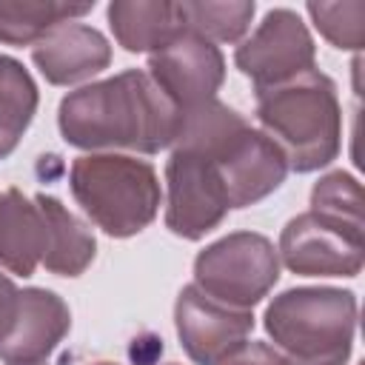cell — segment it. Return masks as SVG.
<instances>
[{"mask_svg":"<svg viewBox=\"0 0 365 365\" xmlns=\"http://www.w3.org/2000/svg\"><path fill=\"white\" fill-rule=\"evenodd\" d=\"M180 108L157 88L145 68H125L114 77L80 86L60 100L57 128L63 140L88 154L171 148Z\"/></svg>","mask_w":365,"mask_h":365,"instance_id":"cell-1","label":"cell"},{"mask_svg":"<svg viewBox=\"0 0 365 365\" xmlns=\"http://www.w3.org/2000/svg\"><path fill=\"white\" fill-rule=\"evenodd\" d=\"M171 148L211 160L231 208H248L265 200L288 177V160L279 145L220 100L182 111Z\"/></svg>","mask_w":365,"mask_h":365,"instance_id":"cell-2","label":"cell"},{"mask_svg":"<svg viewBox=\"0 0 365 365\" xmlns=\"http://www.w3.org/2000/svg\"><path fill=\"white\" fill-rule=\"evenodd\" d=\"M257 120L285 154L288 171L311 174L339 157L342 106L334 80L319 68L257 91Z\"/></svg>","mask_w":365,"mask_h":365,"instance_id":"cell-3","label":"cell"},{"mask_svg":"<svg viewBox=\"0 0 365 365\" xmlns=\"http://www.w3.org/2000/svg\"><path fill=\"white\" fill-rule=\"evenodd\" d=\"M68 188L83 214L108 237L148 228L163 205V185L148 160L134 154H83L68 168Z\"/></svg>","mask_w":365,"mask_h":365,"instance_id":"cell-4","label":"cell"},{"mask_svg":"<svg viewBox=\"0 0 365 365\" xmlns=\"http://www.w3.org/2000/svg\"><path fill=\"white\" fill-rule=\"evenodd\" d=\"M356 294L331 285H299L277 294L262 317L265 334L294 362L351 354L356 334Z\"/></svg>","mask_w":365,"mask_h":365,"instance_id":"cell-5","label":"cell"},{"mask_svg":"<svg viewBox=\"0 0 365 365\" xmlns=\"http://www.w3.org/2000/svg\"><path fill=\"white\" fill-rule=\"evenodd\" d=\"M277 282V245L257 231H231L194 257V285L231 308L251 311Z\"/></svg>","mask_w":365,"mask_h":365,"instance_id":"cell-6","label":"cell"},{"mask_svg":"<svg viewBox=\"0 0 365 365\" xmlns=\"http://www.w3.org/2000/svg\"><path fill=\"white\" fill-rule=\"evenodd\" d=\"M317 63V46L294 9H271L262 23L240 40L234 51V66L251 80L254 91L288 83Z\"/></svg>","mask_w":365,"mask_h":365,"instance_id":"cell-7","label":"cell"},{"mask_svg":"<svg viewBox=\"0 0 365 365\" xmlns=\"http://www.w3.org/2000/svg\"><path fill=\"white\" fill-rule=\"evenodd\" d=\"M277 254L299 277H356L365 265V231L302 211L285 222Z\"/></svg>","mask_w":365,"mask_h":365,"instance_id":"cell-8","label":"cell"},{"mask_svg":"<svg viewBox=\"0 0 365 365\" xmlns=\"http://www.w3.org/2000/svg\"><path fill=\"white\" fill-rule=\"evenodd\" d=\"M228 194L211 160L171 148L165 160V228L182 240H202L228 217Z\"/></svg>","mask_w":365,"mask_h":365,"instance_id":"cell-9","label":"cell"},{"mask_svg":"<svg viewBox=\"0 0 365 365\" xmlns=\"http://www.w3.org/2000/svg\"><path fill=\"white\" fill-rule=\"evenodd\" d=\"M145 71L180 111H188L217 100L225 80V57L220 46L202 40L200 34L182 31L168 46L148 54Z\"/></svg>","mask_w":365,"mask_h":365,"instance_id":"cell-10","label":"cell"},{"mask_svg":"<svg viewBox=\"0 0 365 365\" xmlns=\"http://www.w3.org/2000/svg\"><path fill=\"white\" fill-rule=\"evenodd\" d=\"M174 325L182 351L197 365H217L242 342L254 328V311L231 308L208 294H202L194 282L182 285L174 302Z\"/></svg>","mask_w":365,"mask_h":365,"instance_id":"cell-11","label":"cell"},{"mask_svg":"<svg viewBox=\"0 0 365 365\" xmlns=\"http://www.w3.org/2000/svg\"><path fill=\"white\" fill-rule=\"evenodd\" d=\"M71 328V311L66 299L48 288H20V308L9 336L0 345L6 365L46 362Z\"/></svg>","mask_w":365,"mask_h":365,"instance_id":"cell-12","label":"cell"},{"mask_svg":"<svg viewBox=\"0 0 365 365\" xmlns=\"http://www.w3.org/2000/svg\"><path fill=\"white\" fill-rule=\"evenodd\" d=\"M31 60L51 86H74L111 66V43L94 26L71 20L31 46Z\"/></svg>","mask_w":365,"mask_h":365,"instance_id":"cell-13","label":"cell"},{"mask_svg":"<svg viewBox=\"0 0 365 365\" xmlns=\"http://www.w3.org/2000/svg\"><path fill=\"white\" fill-rule=\"evenodd\" d=\"M46 254V220L34 197L9 188L0 197V265L14 277H31Z\"/></svg>","mask_w":365,"mask_h":365,"instance_id":"cell-14","label":"cell"},{"mask_svg":"<svg viewBox=\"0 0 365 365\" xmlns=\"http://www.w3.org/2000/svg\"><path fill=\"white\" fill-rule=\"evenodd\" d=\"M106 14L114 40L131 54H154L185 31L180 6L168 0H114Z\"/></svg>","mask_w":365,"mask_h":365,"instance_id":"cell-15","label":"cell"},{"mask_svg":"<svg viewBox=\"0 0 365 365\" xmlns=\"http://www.w3.org/2000/svg\"><path fill=\"white\" fill-rule=\"evenodd\" d=\"M34 202L46 220V254L40 265L57 277H80L97 257L94 234L57 197L34 194Z\"/></svg>","mask_w":365,"mask_h":365,"instance_id":"cell-16","label":"cell"},{"mask_svg":"<svg viewBox=\"0 0 365 365\" xmlns=\"http://www.w3.org/2000/svg\"><path fill=\"white\" fill-rule=\"evenodd\" d=\"M94 9L91 3L68 0H0V43L37 46L51 29L80 20Z\"/></svg>","mask_w":365,"mask_h":365,"instance_id":"cell-17","label":"cell"},{"mask_svg":"<svg viewBox=\"0 0 365 365\" xmlns=\"http://www.w3.org/2000/svg\"><path fill=\"white\" fill-rule=\"evenodd\" d=\"M37 103L40 91L29 68L14 57L0 54V160L20 145L37 114Z\"/></svg>","mask_w":365,"mask_h":365,"instance_id":"cell-18","label":"cell"},{"mask_svg":"<svg viewBox=\"0 0 365 365\" xmlns=\"http://www.w3.org/2000/svg\"><path fill=\"white\" fill-rule=\"evenodd\" d=\"M180 6V17H182V29L191 34H200L208 43H240L245 37V31L251 29L257 3L251 0H228V3H217V0H182Z\"/></svg>","mask_w":365,"mask_h":365,"instance_id":"cell-19","label":"cell"},{"mask_svg":"<svg viewBox=\"0 0 365 365\" xmlns=\"http://www.w3.org/2000/svg\"><path fill=\"white\" fill-rule=\"evenodd\" d=\"M311 211L342 222L348 228H362V188L356 182V177H351L348 171H331L325 177H319L311 188Z\"/></svg>","mask_w":365,"mask_h":365,"instance_id":"cell-20","label":"cell"},{"mask_svg":"<svg viewBox=\"0 0 365 365\" xmlns=\"http://www.w3.org/2000/svg\"><path fill=\"white\" fill-rule=\"evenodd\" d=\"M305 11L311 14L317 31L342 51H359L365 43V3L345 0V3H308Z\"/></svg>","mask_w":365,"mask_h":365,"instance_id":"cell-21","label":"cell"},{"mask_svg":"<svg viewBox=\"0 0 365 365\" xmlns=\"http://www.w3.org/2000/svg\"><path fill=\"white\" fill-rule=\"evenodd\" d=\"M217 365H297V362L291 356H285L279 348L259 342V339H251V342H242L237 351H231Z\"/></svg>","mask_w":365,"mask_h":365,"instance_id":"cell-22","label":"cell"},{"mask_svg":"<svg viewBox=\"0 0 365 365\" xmlns=\"http://www.w3.org/2000/svg\"><path fill=\"white\" fill-rule=\"evenodd\" d=\"M17 308H20V288L9 274L0 271V345L17 319Z\"/></svg>","mask_w":365,"mask_h":365,"instance_id":"cell-23","label":"cell"},{"mask_svg":"<svg viewBox=\"0 0 365 365\" xmlns=\"http://www.w3.org/2000/svg\"><path fill=\"white\" fill-rule=\"evenodd\" d=\"M351 354H334V356H319V359H308V362H297V365H348Z\"/></svg>","mask_w":365,"mask_h":365,"instance_id":"cell-24","label":"cell"},{"mask_svg":"<svg viewBox=\"0 0 365 365\" xmlns=\"http://www.w3.org/2000/svg\"><path fill=\"white\" fill-rule=\"evenodd\" d=\"M86 365H117V362H108V359H100V362H86Z\"/></svg>","mask_w":365,"mask_h":365,"instance_id":"cell-25","label":"cell"},{"mask_svg":"<svg viewBox=\"0 0 365 365\" xmlns=\"http://www.w3.org/2000/svg\"><path fill=\"white\" fill-rule=\"evenodd\" d=\"M34 365H46V362H34Z\"/></svg>","mask_w":365,"mask_h":365,"instance_id":"cell-26","label":"cell"},{"mask_svg":"<svg viewBox=\"0 0 365 365\" xmlns=\"http://www.w3.org/2000/svg\"><path fill=\"white\" fill-rule=\"evenodd\" d=\"M168 365H177V362H168Z\"/></svg>","mask_w":365,"mask_h":365,"instance_id":"cell-27","label":"cell"},{"mask_svg":"<svg viewBox=\"0 0 365 365\" xmlns=\"http://www.w3.org/2000/svg\"><path fill=\"white\" fill-rule=\"evenodd\" d=\"M0 197H3V194H0Z\"/></svg>","mask_w":365,"mask_h":365,"instance_id":"cell-28","label":"cell"}]
</instances>
